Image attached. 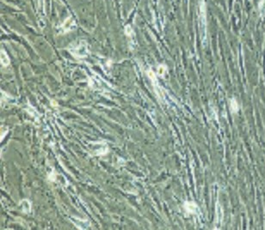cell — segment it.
<instances>
[{"label": "cell", "mask_w": 265, "mask_h": 230, "mask_svg": "<svg viewBox=\"0 0 265 230\" xmlns=\"http://www.w3.org/2000/svg\"><path fill=\"white\" fill-rule=\"evenodd\" d=\"M230 108H231V112L233 113H237L238 110H239V107L238 105V102L236 100L233 98L230 101Z\"/></svg>", "instance_id": "7a4b0ae2"}, {"label": "cell", "mask_w": 265, "mask_h": 230, "mask_svg": "<svg viewBox=\"0 0 265 230\" xmlns=\"http://www.w3.org/2000/svg\"><path fill=\"white\" fill-rule=\"evenodd\" d=\"M197 204L194 202H186L184 203V209L188 213L196 214L197 210Z\"/></svg>", "instance_id": "6da1fadb"}, {"label": "cell", "mask_w": 265, "mask_h": 230, "mask_svg": "<svg viewBox=\"0 0 265 230\" xmlns=\"http://www.w3.org/2000/svg\"><path fill=\"white\" fill-rule=\"evenodd\" d=\"M1 62L4 66H7L10 64V59H9L8 55L3 50H1Z\"/></svg>", "instance_id": "3957f363"}]
</instances>
